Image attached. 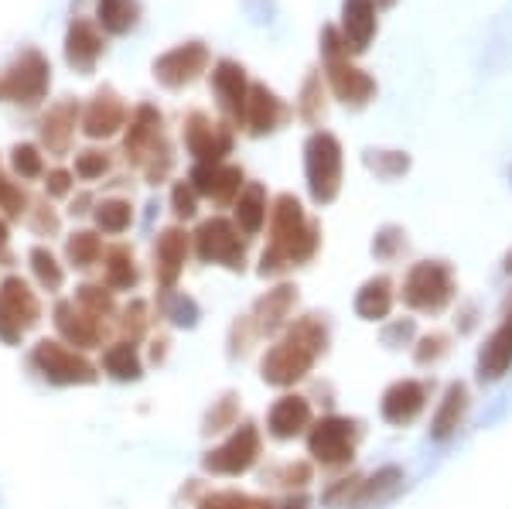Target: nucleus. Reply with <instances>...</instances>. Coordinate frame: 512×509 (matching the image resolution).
<instances>
[{
  "mask_svg": "<svg viewBox=\"0 0 512 509\" xmlns=\"http://www.w3.org/2000/svg\"><path fill=\"white\" fill-rule=\"evenodd\" d=\"M328 346V328L318 315H304L287 328V335L280 342L270 346V352L263 356V380L270 387H294L297 380L311 373L315 359Z\"/></svg>",
  "mask_w": 512,
  "mask_h": 509,
  "instance_id": "f257e3e1",
  "label": "nucleus"
},
{
  "mask_svg": "<svg viewBox=\"0 0 512 509\" xmlns=\"http://www.w3.org/2000/svg\"><path fill=\"white\" fill-rule=\"evenodd\" d=\"M321 52H325L328 82H332L338 100H342L345 106H366L369 100H373L376 82L349 62V48H345L342 31L338 28L321 31Z\"/></svg>",
  "mask_w": 512,
  "mask_h": 509,
  "instance_id": "f03ea898",
  "label": "nucleus"
},
{
  "mask_svg": "<svg viewBox=\"0 0 512 509\" xmlns=\"http://www.w3.org/2000/svg\"><path fill=\"white\" fill-rule=\"evenodd\" d=\"M304 171H308L311 199L318 205L335 202L342 188V144L328 130H315L304 144Z\"/></svg>",
  "mask_w": 512,
  "mask_h": 509,
  "instance_id": "7ed1b4c3",
  "label": "nucleus"
},
{
  "mask_svg": "<svg viewBox=\"0 0 512 509\" xmlns=\"http://www.w3.org/2000/svg\"><path fill=\"white\" fill-rule=\"evenodd\" d=\"M48 86H52V65H48V59L38 52V48H24L18 59L7 65L4 79H0L4 100L28 106V110L45 100Z\"/></svg>",
  "mask_w": 512,
  "mask_h": 509,
  "instance_id": "20e7f679",
  "label": "nucleus"
},
{
  "mask_svg": "<svg viewBox=\"0 0 512 509\" xmlns=\"http://www.w3.org/2000/svg\"><path fill=\"white\" fill-rule=\"evenodd\" d=\"M31 366L45 376L55 387H86V383H96L99 373L96 366L82 356L79 349H69L55 339H41L35 349H31Z\"/></svg>",
  "mask_w": 512,
  "mask_h": 509,
  "instance_id": "39448f33",
  "label": "nucleus"
},
{
  "mask_svg": "<svg viewBox=\"0 0 512 509\" xmlns=\"http://www.w3.org/2000/svg\"><path fill=\"white\" fill-rule=\"evenodd\" d=\"M454 298V274L448 264L441 260H424V264H414L403 281V301H407L414 311H427V315H437L451 305Z\"/></svg>",
  "mask_w": 512,
  "mask_h": 509,
  "instance_id": "423d86ee",
  "label": "nucleus"
},
{
  "mask_svg": "<svg viewBox=\"0 0 512 509\" xmlns=\"http://www.w3.org/2000/svg\"><path fill=\"white\" fill-rule=\"evenodd\" d=\"M355 441H359V421H349V417H321L308 434V451L325 469H338V465L352 462Z\"/></svg>",
  "mask_w": 512,
  "mask_h": 509,
  "instance_id": "0eeeda50",
  "label": "nucleus"
},
{
  "mask_svg": "<svg viewBox=\"0 0 512 509\" xmlns=\"http://www.w3.org/2000/svg\"><path fill=\"white\" fill-rule=\"evenodd\" d=\"M195 250L205 264H222L229 270H243L246 260V246L239 240V229L229 223V219H205L195 233Z\"/></svg>",
  "mask_w": 512,
  "mask_h": 509,
  "instance_id": "6e6552de",
  "label": "nucleus"
},
{
  "mask_svg": "<svg viewBox=\"0 0 512 509\" xmlns=\"http://www.w3.org/2000/svg\"><path fill=\"white\" fill-rule=\"evenodd\" d=\"M256 458H260V431H256L253 424H243V428L233 431V438H229L226 445L209 451V455L202 458V465H205V472H212V475H243L253 469Z\"/></svg>",
  "mask_w": 512,
  "mask_h": 509,
  "instance_id": "1a4fd4ad",
  "label": "nucleus"
},
{
  "mask_svg": "<svg viewBox=\"0 0 512 509\" xmlns=\"http://www.w3.org/2000/svg\"><path fill=\"white\" fill-rule=\"evenodd\" d=\"M205 65H209V48L202 41H188V45L171 48L154 62V79L168 89H185L202 76Z\"/></svg>",
  "mask_w": 512,
  "mask_h": 509,
  "instance_id": "9d476101",
  "label": "nucleus"
},
{
  "mask_svg": "<svg viewBox=\"0 0 512 509\" xmlns=\"http://www.w3.org/2000/svg\"><path fill=\"white\" fill-rule=\"evenodd\" d=\"M185 147L198 164H222V158L233 151V134L226 123H212L202 110H195L185 120Z\"/></svg>",
  "mask_w": 512,
  "mask_h": 509,
  "instance_id": "9b49d317",
  "label": "nucleus"
},
{
  "mask_svg": "<svg viewBox=\"0 0 512 509\" xmlns=\"http://www.w3.org/2000/svg\"><path fill=\"white\" fill-rule=\"evenodd\" d=\"M52 322L59 328L62 339L69 342V346H76L79 352L103 346V322L93 315H86L76 301H55Z\"/></svg>",
  "mask_w": 512,
  "mask_h": 509,
  "instance_id": "f8f14e48",
  "label": "nucleus"
},
{
  "mask_svg": "<svg viewBox=\"0 0 512 509\" xmlns=\"http://www.w3.org/2000/svg\"><path fill=\"white\" fill-rule=\"evenodd\" d=\"M212 89L219 96V106L233 123H246V103H250V82H246L243 65L233 59H222L212 69Z\"/></svg>",
  "mask_w": 512,
  "mask_h": 509,
  "instance_id": "ddd939ff",
  "label": "nucleus"
},
{
  "mask_svg": "<svg viewBox=\"0 0 512 509\" xmlns=\"http://www.w3.org/2000/svg\"><path fill=\"white\" fill-rule=\"evenodd\" d=\"M188 260V233L181 226H168L154 243V274H158V284L164 291L178 284L181 270H185Z\"/></svg>",
  "mask_w": 512,
  "mask_h": 509,
  "instance_id": "4468645a",
  "label": "nucleus"
},
{
  "mask_svg": "<svg viewBox=\"0 0 512 509\" xmlns=\"http://www.w3.org/2000/svg\"><path fill=\"white\" fill-rule=\"evenodd\" d=\"M99 55H103V35L96 31V24L86 18H72L69 31H65V62L82 76H89Z\"/></svg>",
  "mask_w": 512,
  "mask_h": 509,
  "instance_id": "2eb2a0df",
  "label": "nucleus"
},
{
  "mask_svg": "<svg viewBox=\"0 0 512 509\" xmlns=\"http://www.w3.org/2000/svg\"><path fill=\"white\" fill-rule=\"evenodd\" d=\"M192 188L212 202H236V195L243 192V171L233 164H195Z\"/></svg>",
  "mask_w": 512,
  "mask_h": 509,
  "instance_id": "dca6fc26",
  "label": "nucleus"
},
{
  "mask_svg": "<svg viewBox=\"0 0 512 509\" xmlns=\"http://www.w3.org/2000/svg\"><path fill=\"white\" fill-rule=\"evenodd\" d=\"M123 120H127V106L113 89H99V93L89 100L86 113H82V130H86V137H113L117 130L123 127Z\"/></svg>",
  "mask_w": 512,
  "mask_h": 509,
  "instance_id": "f3484780",
  "label": "nucleus"
},
{
  "mask_svg": "<svg viewBox=\"0 0 512 509\" xmlns=\"http://www.w3.org/2000/svg\"><path fill=\"white\" fill-rule=\"evenodd\" d=\"M161 113L154 110L151 103L137 106L134 117H130V127H127V137H123V151H127V161L134 164H144V158L151 154V147L161 141Z\"/></svg>",
  "mask_w": 512,
  "mask_h": 509,
  "instance_id": "a211bd4d",
  "label": "nucleus"
},
{
  "mask_svg": "<svg viewBox=\"0 0 512 509\" xmlns=\"http://www.w3.org/2000/svg\"><path fill=\"white\" fill-rule=\"evenodd\" d=\"M427 404V387L424 383H417V380H400V383H393L390 390L383 393V417L390 424H410V421H417V414L424 410Z\"/></svg>",
  "mask_w": 512,
  "mask_h": 509,
  "instance_id": "6ab92c4d",
  "label": "nucleus"
},
{
  "mask_svg": "<svg viewBox=\"0 0 512 509\" xmlns=\"http://www.w3.org/2000/svg\"><path fill=\"white\" fill-rule=\"evenodd\" d=\"M342 38L349 52H366L376 35V4L373 0H345L342 4Z\"/></svg>",
  "mask_w": 512,
  "mask_h": 509,
  "instance_id": "aec40b11",
  "label": "nucleus"
},
{
  "mask_svg": "<svg viewBox=\"0 0 512 509\" xmlns=\"http://www.w3.org/2000/svg\"><path fill=\"white\" fill-rule=\"evenodd\" d=\"M0 305L7 308V315H11L14 322L24 328V332L41 322L38 294L31 291V284L21 281L18 274H11V277H4V281H0Z\"/></svg>",
  "mask_w": 512,
  "mask_h": 509,
  "instance_id": "412c9836",
  "label": "nucleus"
},
{
  "mask_svg": "<svg viewBox=\"0 0 512 509\" xmlns=\"http://www.w3.org/2000/svg\"><path fill=\"white\" fill-rule=\"evenodd\" d=\"M287 120V106L280 103V96L274 89H267L263 82H253L250 86V103H246V127L250 134H270L280 123Z\"/></svg>",
  "mask_w": 512,
  "mask_h": 509,
  "instance_id": "4be33fe9",
  "label": "nucleus"
},
{
  "mask_svg": "<svg viewBox=\"0 0 512 509\" xmlns=\"http://www.w3.org/2000/svg\"><path fill=\"white\" fill-rule=\"evenodd\" d=\"M76 120H79V103L76 100H62L55 106H48V113L41 117V144L52 154H65L76 134Z\"/></svg>",
  "mask_w": 512,
  "mask_h": 509,
  "instance_id": "5701e85b",
  "label": "nucleus"
},
{
  "mask_svg": "<svg viewBox=\"0 0 512 509\" xmlns=\"http://www.w3.org/2000/svg\"><path fill=\"white\" fill-rule=\"evenodd\" d=\"M267 428L277 441H291L297 434H304V428H311V404L304 397H280L267 414Z\"/></svg>",
  "mask_w": 512,
  "mask_h": 509,
  "instance_id": "b1692460",
  "label": "nucleus"
},
{
  "mask_svg": "<svg viewBox=\"0 0 512 509\" xmlns=\"http://www.w3.org/2000/svg\"><path fill=\"white\" fill-rule=\"evenodd\" d=\"M297 301V291L291 284H280L274 291H267L260 301H256L253 308V322H256V332L263 335H274L280 328L287 325V318H291V308Z\"/></svg>",
  "mask_w": 512,
  "mask_h": 509,
  "instance_id": "393cba45",
  "label": "nucleus"
},
{
  "mask_svg": "<svg viewBox=\"0 0 512 509\" xmlns=\"http://www.w3.org/2000/svg\"><path fill=\"white\" fill-rule=\"evenodd\" d=\"M512 366V315L502 318V325L489 335V342L482 346L478 356V376L482 380H499Z\"/></svg>",
  "mask_w": 512,
  "mask_h": 509,
  "instance_id": "a878e982",
  "label": "nucleus"
},
{
  "mask_svg": "<svg viewBox=\"0 0 512 509\" xmlns=\"http://www.w3.org/2000/svg\"><path fill=\"white\" fill-rule=\"evenodd\" d=\"M465 414H468V387L465 383H451L441 400V407H437L434 421H431V438H437V441L451 438V434L465 424Z\"/></svg>",
  "mask_w": 512,
  "mask_h": 509,
  "instance_id": "bb28decb",
  "label": "nucleus"
},
{
  "mask_svg": "<svg viewBox=\"0 0 512 509\" xmlns=\"http://www.w3.org/2000/svg\"><path fill=\"white\" fill-rule=\"evenodd\" d=\"M263 223H267V188L250 182L236 195V229H243V236H256Z\"/></svg>",
  "mask_w": 512,
  "mask_h": 509,
  "instance_id": "cd10ccee",
  "label": "nucleus"
},
{
  "mask_svg": "<svg viewBox=\"0 0 512 509\" xmlns=\"http://www.w3.org/2000/svg\"><path fill=\"white\" fill-rule=\"evenodd\" d=\"M103 277L110 291H134L140 281L134 253H130L127 246H110V250L103 253Z\"/></svg>",
  "mask_w": 512,
  "mask_h": 509,
  "instance_id": "c85d7f7f",
  "label": "nucleus"
},
{
  "mask_svg": "<svg viewBox=\"0 0 512 509\" xmlns=\"http://www.w3.org/2000/svg\"><path fill=\"white\" fill-rule=\"evenodd\" d=\"M103 369L113 376V380L120 383H134L140 380V373H144V363H140V352L134 342H113V346H106L103 352Z\"/></svg>",
  "mask_w": 512,
  "mask_h": 509,
  "instance_id": "c756f323",
  "label": "nucleus"
},
{
  "mask_svg": "<svg viewBox=\"0 0 512 509\" xmlns=\"http://www.w3.org/2000/svg\"><path fill=\"white\" fill-rule=\"evenodd\" d=\"M393 308V284L390 277H373L366 287L359 291V298H355V311H359V318H366V322H379V318H386Z\"/></svg>",
  "mask_w": 512,
  "mask_h": 509,
  "instance_id": "7c9ffc66",
  "label": "nucleus"
},
{
  "mask_svg": "<svg viewBox=\"0 0 512 509\" xmlns=\"http://www.w3.org/2000/svg\"><path fill=\"white\" fill-rule=\"evenodd\" d=\"M403 486V472L396 469V465H386V469H379L373 479L359 482L352 492V506H373V503H383V499H390L396 489Z\"/></svg>",
  "mask_w": 512,
  "mask_h": 509,
  "instance_id": "2f4dec72",
  "label": "nucleus"
},
{
  "mask_svg": "<svg viewBox=\"0 0 512 509\" xmlns=\"http://www.w3.org/2000/svg\"><path fill=\"white\" fill-rule=\"evenodd\" d=\"M137 18H140L137 0H99V7H96L99 28L110 31V35H127V31H134Z\"/></svg>",
  "mask_w": 512,
  "mask_h": 509,
  "instance_id": "473e14b6",
  "label": "nucleus"
},
{
  "mask_svg": "<svg viewBox=\"0 0 512 509\" xmlns=\"http://www.w3.org/2000/svg\"><path fill=\"white\" fill-rule=\"evenodd\" d=\"M65 257H69V264L76 270L96 267L99 260H103V240H99L93 229H79V233H72L69 243H65Z\"/></svg>",
  "mask_w": 512,
  "mask_h": 509,
  "instance_id": "72a5a7b5",
  "label": "nucleus"
},
{
  "mask_svg": "<svg viewBox=\"0 0 512 509\" xmlns=\"http://www.w3.org/2000/svg\"><path fill=\"white\" fill-rule=\"evenodd\" d=\"M96 226L103 229V233L110 236H120L127 233L130 223H134V205H130L127 199H103L96 205Z\"/></svg>",
  "mask_w": 512,
  "mask_h": 509,
  "instance_id": "f704fd0d",
  "label": "nucleus"
},
{
  "mask_svg": "<svg viewBox=\"0 0 512 509\" xmlns=\"http://www.w3.org/2000/svg\"><path fill=\"white\" fill-rule=\"evenodd\" d=\"M28 264H31L35 281L45 287V291H59V287L65 284V270H62V264L55 260V253L48 250V246H35V250L28 253Z\"/></svg>",
  "mask_w": 512,
  "mask_h": 509,
  "instance_id": "c9c22d12",
  "label": "nucleus"
},
{
  "mask_svg": "<svg viewBox=\"0 0 512 509\" xmlns=\"http://www.w3.org/2000/svg\"><path fill=\"white\" fill-rule=\"evenodd\" d=\"M76 305L86 311V315H93V318H110L113 311H117V301H113V291L110 287H103V284H82L79 291H76Z\"/></svg>",
  "mask_w": 512,
  "mask_h": 509,
  "instance_id": "e433bc0d",
  "label": "nucleus"
},
{
  "mask_svg": "<svg viewBox=\"0 0 512 509\" xmlns=\"http://www.w3.org/2000/svg\"><path fill=\"white\" fill-rule=\"evenodd\" d=\"M297 110H301V117L308 123H318L321 117H325V93H321V76H318V72H311L308 82H304Z\"/></svg>",
  "mask_w": 512,
  "mask_h": 509,
  "instance_id": "4c0bfd02",
  "label": "nucleus"
},
{
  "mask_svg": "<svg viewBox=\"0 0 512 509\" xmlns=\"http://www.w3.org/2000/svg\"><path fill=\"white\" fill-rule=\"evenodd\" d=\"M0 209L7 212V219H21V216H28V212H31L28 192H24L18 182L4 178V175H0Z\"/></svg>",
  "mask_w": 512,
  "mask_h": 509,
  "instance_id": "58836bf2",
  "label": "nucleus"
},
{
  "mask_svg": "<svg viewBox=\"0 0 512 509\" xmlns=\"http://www.w3.org/2000/svg\"><path fill=\"white\" fill-rule=\"evenodd\" d=\"M11 168L18 171L21 178H41L45 175V161H41V151L35 144H18L11 151Z\"/></svg>",
  "mask_w": 512,
  "mask_h": 509,
  "instance_id": "ea45409f",
  "label": "nucleus"
},
{
  "mask_svg": "<svg viewBox=\"0 0 512 509\" xmlns=\"http://www.w3.org/2000/svg\"><path fill=\"white\" fill-rule=\"evenodd\" d=\"M171 164H175V158H171V144L161 137V141L151 147V154H147V158H144V164H140V168H144L147 182H154V185H158V182H164V175H168V171H171Z\"/></svg>",
  "mask_w": 512,
  "mask_h": 509,
  "instance_id": "a19ab883",
  "label": "nucleus"
},
{
  "mask_svg": "<svg viewBox=\"0 0 512 509\" xmlns=\"http://www.w3.org/2000/svg\"><path fill=\"white\" fill-rule=\"evenodd\" d=\"M106 171H110V154L106 151H79L76 154V175L86 178V182H96V178H103Z\"/></svg>",
  "mask_w": 512,
  "mask_h": 509,
  "instance_id": "79ce46f5",
  "label": "nucleus"
},
{
  "mask_svg": "<svg viewBox=\"0 0 512 509\" xmlns=\"http://www.w3.org/2000/svg\"><path fill=\"white\" fill-rule=\"evenodd\" d=\"M236 410H239V400L229 393V397H222L216 407L209 410V417H205V431L216 434V431H226V428H236Z\"/></svg>",
  "mask_w": 512,
  "mask_h": 509,
  "instance_id": "37998d69",
  "label": "nucleus"
},
{
  "mask_svg": "<svg viewBox=\"0 0 512 509\" xmlns=\"http://www.w3.org/2000/svg\"><path fill=\"white\" fill-rule=\"evenodd\" d=\"M147 322H151V318H147V301H130L120 318V328H123V335H127V342L140 339V335L147 332Z\"/></svg>",
  "mask_w": 512,
  "mask_h": 509,
  "instance_id": "c03bdc74",
  "label": "nucleus"
},
{
  "mask_svg": "<svg viewBox=\"0 0 512 509\" xmlns=\"http://www.w3.org/2000/svg\"><path fill=\"white\" fill-rule=\"evenodd\" d=\"M369 168L376 171V175H383V178H396V175H403L407 171V154H396V151H373L369 154Z\"/></svg>",
  "mask_w": 512,
  "mask_h": 509,
  "instance_id": "a18cd8bd",
  "label": "nucleus"
},
{
  "mask_svg": "<svg viewBox=\"0 0 512 509\" xmlns=\"http://www.w3.org/2000/svg\"><path fill=\"white\" fill-rule=\"evenodd\" d=\"M171 209H175L178 219H195L198 212V192L188 182H178L171 188Z\"/></svg>",
  "mask_w": 512,
  "mask_h": 509,
  "instance_id": "49530a36",
  "label": "nucleus"
},
{
  "mask_svg": "<svg viewBox=\"0 0 512 509\" xmlns=\"http://www.w3.org/2000/svg\"><path fill=\"white\" fill-rule=\"evenodd\" d=\"M168 318L175 325H195V318H198V308H195V301L192 298H185V294H168Z\"/></svg>",
  "mask_w": 512,
  "mask_h": 509,
  "instance_id": "de8ad7c7",
  "label": "nucleus"
},
{
  "mask_svg": "<svg viewBox=\"0 0 512 509\" xmlns=\"http://www.w3.org/2000/svg\"><path fill=\"white\" fill-rule=\"evenodd\" d=\"M28 219H31V229H35L38 236L59 233V216H55V209H48V205H35V209L28 212Z\"/></svg>",
  "mask_w": 512,
  "mask_h": 509,
  "instance_id": "09e8293b",
  "label": "nucleus"
},
{
  "mask_svg": "<svg viewBox=\"0 0 512 509\" xmlns=\"http://www.w3.org/2000/svg\"><path fill=\"white\" fill-rule=\"evenodd\" d=\"M444 352H448V339H444V335H427V339H420V349L414 352V359L420 366H427V363H437Z\"/></svg>",
  "mask_w": 512,
  "mask_h": 509,
  "instance_id": "8fccbe9b",
  "label": "nucleus"
},
{
  "mask_svg": "<svg viewBox=\"0 0 512 509\" xmlns=\"http://www.w3.org/2000/svg\"><path fill=\"white\" fill-rule=\"evenodd\" d=\"M400 246H403V233H400V229H396V226H386L383 233L376 236L373 253H376V257H383V260H393Z\"/></svg>",
  "mask_w": 512,
  "mask_h": 509,
  "instance_id": "3c124183",
  "label": "nucleus"
},
{
  "mask_svg": "<svg viewBox=\"0 0 512 509\" xmlns=\"http://www.w3.org/2000/svg\"><path fill=\"white\" fill-rule=\"evenodd\" d=\"M45 192L52 195V199H65V195L72 192V171L65 168H52L45 175Z\"/></svg>",
  "mask_w": 512,
  "mask_h": 509,
  "instance_id": "603ef678",
  "label": "nucleus"
},
{
  "mask_svg": "<svg viewBox=\"0 0 512 509\" xmlns=\"http://www.w3.org/2000/svg\"><path fill=\"white\" fill-rule=\"evenodd\" d=\"M21 339H24V328L7 315L4 305H0V342H4V346H18Z\"/></svg>",
  "mask_w": 512,
  "mask_h": 509,
  "instance_id": "864d4df0",
  "label": "nucleus"
},
{
  "mask_svg": "<svg viewBox=\"0 0 512 509\" xmlns=\"http://www.w3.org/2000/svg\"><path fill=\"white\" fill-rule=\"evenodd\" d=\"M243 506V496L239 492H212V496H205L198 509H239Z\"/></svg>",
  "mask_w": 512,
  "mask_h": 509,
  "instance_id": "5fc2aeb1",
  "label": "nucleus"
},
{
  "mask_svg": "<svg viewBox=\"0 0 512 509\" xmlns=\"http://www.w3.org/2000/svg\"><path fill=\"white\" fill-rule=\"evenodd\" d=\"M280 482H284V486H304V482H311V469H308V465H301V462H297V465H287V469H284V475H280Z\"/></svg>",
  "mask_w": 512,
  "mask_h": 509,
  "instance_id": "6e6d98bb",
  "label": "nucleus"
},
{
  "mask_svg": "<svg viewBox=\"0 0 512 509\" xmlns=\"http://www.w3.org/2000/svg\"><path fill=\"white\" fill-rule=\"evenodd\" d=\"M410 335H414V322H410V318H407V322H396V325H390V328H386V335H383V339H386V342H390V346H393L396 339H403V342H407Z\"/></svg>",
  "mask_w": 512,
  "mask_h": 509,
  "instance_id": "4d7b16f0",
  "label": "nucleus"
},
{
  "mask_svg": "<svg viewBox=\"0 0 512 509\" xmlns=\"http://www.w3.org/2000/svg\"><path fill=\"white\" fill-rule=\"evenodd\" d=\"M239 509H274L270 499H253V496H243V506Z\"/></svg>",
  "mask_w": 512,
  "mask_h": 509,
  "instance_id": "13d9d810",
  "label": "nucleus"
},
{
  "mask_svg": "<svg viewBox=\"0 0 512 509\" xmlns=\"http://www.w3.org/2000/svg\"><path fill=\"white\" fill-rule=\"evenodd\" d=\"M82 212H89V195H79V199L72 202V216H82Z\"/></svg>",
  "mask_w": 512,
  "mask_h": 509,
  "instance_id": "bf43d9fd",
  "label": "nucleus"
},
{
  "mask_svg": "<svg viewBox=\"0 0 512 509\" xmlns=\"http://www.w3.org/2000/svg\"><path fill=\"white\" fill-rule=\"evenodd\" d=\"M7 236H11V233H7V223H4V219H0V253L7 250Z\"/></svg>",
  "mask_w": 512,
  "mask_h": 509,
  "instance_id": "052dcab7",
  "label": "nucleus"
},
{
  "mask_svg": "<svg viewBox=\"0 0 512 509\" xmlns=\"http://www.w3.org/2000/svg\"><path fill=\"white\" fill-rule=\"evenodd\" d=\"M506 270H509V274H512V253H509V257H506Z\"/></svg>",
  "mask_w": 512,
  "mask_h": 509,
  "instance_id": "680f3d73",
  "label": "nucleus"
},
{
  "mask_svg": "<svg viewBox=\"0 0 512 509\" xmlns=\"http://www.w3.org/2000/svg\"><path fill=\"white\" fill-rule=\"evenodd\" d=\"M287 509H304V503H291V506H287Z\"/></svg>",
  "mask_w": 512,
  "mask_h": 509,
  "instance_id": "e2e57ef3",
  "label": "nucleus"
},
{
  "mask_svg": "<svg viewBox=\"0 0 512 509\" xmlns=\"http://www.w3.org/2000/svg\"><path fill=\"white\" fill-rule=\"evenodd\" d=\"M376 4H383V7H390V4H393V0H376Z\"/></svg>",
  "mask_w": 512,
  "mask_h": 509,
  "instance_id": "0e129e2a",
  "label": "nucleus"
}]
</instances>
